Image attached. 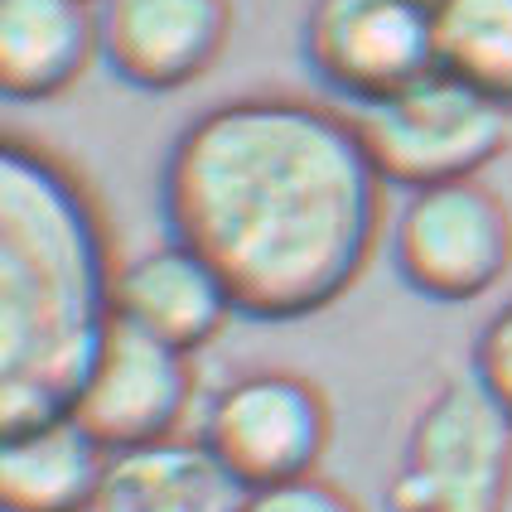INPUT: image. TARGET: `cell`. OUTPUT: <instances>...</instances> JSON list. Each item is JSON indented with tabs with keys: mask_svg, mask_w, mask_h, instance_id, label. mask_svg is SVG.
I'll return each instance as SVG.
<instances>
[{
	"mask_svg": "<svg viewBox=\"0 0 512 512\" xmlns=\"http://www.w3.org/2000/svg\"><path fill=\"white\" fill-rule=\"evenodd\" d=\"M174 242L228 281L237 314L290 324L339 305L387 232V184L348 112L247 92L199 112L160 170Z\"/></svg>",
	"mask_w": 512,
	"mask_h": 512,
	"instance_id": "cell-1",
	"label": "cell"
},
{
	"mask_svg": "<svg viewBox=\"0 0 512 512\" xmlns=\"http://www.w3.org/2000/svg\"><path fill=\"white\" fill-rule=\"evenodd\" d=\"M116 261L78 165L25 131L0 145V430L73 411L116 324Z\"/></svg>",
	"mask_w": 512,
	"mask_h": 512,
	"instance_id": "cell-2",
	"label": "cell"
},
{
	"mask_svg": "<svg viewBox=\"0 0 512 512\" xmlns=\"http://www.w3.org/2000/svg\"><path fill=\"white\" fill-rule=\"evenodd\" d=\"M348 121L382 184L406 194L479 179L512 141V107L484 97L445 68L382 102L348 107Z\"/></svg>",
	"mask_w": 512,
	"mask_h": 512,
	"instance_id": "cell-3",
	"label": "cell"
},
{
	"mask_svg": "<svg viewBox=\"0 0 512 512\" xmlns=\"http://www.w3.org/2000/svg\"><path fill=\"white\" fill-rule=\"evenodd\" d=\"M512 488V416L474 372L421 406L387 479V512H503Z\"/></svg>",
	"mask_w": 512,
	"mask_h": 512,
	"instance_id": "cell-4",
	"label": "cell"
},
{
	"mask_svg": "<svg viewBox=\"0 0 512 512\" xmlns=\"http://www.w3.org/2000/svg\"><path fill=\"white\" fill-rule=\"evenodd\" d=\"M392 266L435 305H469L512 271V213L484 179L406 194L392 218Z\"/></svg>",
	"mask_w": 512,
	"mask_h": 512,
	"instance_id": "cell-5",
	"label": "cell"
},
{
	"mask_svg": "<svg viewBox=\"0 0 512 512\" xmlns=\"http://www.w3.org/2000/svg\"><path fill=\"white\" fill-rule=\"evenodd\" d=\"M199 435L232 469V479L252 493L319 474L334 416L329 397L305 372L252 368L218 387V397L203 411Z\"/></svg>",
	"mask_w": 512,
	"mask_h": 512,
	"instance_id": "cell-6",
	"label": "cell"
},
{
	"mask_svg": "<svg viewBox=\"0 0 512 512\" xmlns=\"http://www.w3.org/2000/svg\"><path fill=\"white\" fill-rule=\"evenodd\" d=\"M300 44L314 78L348 107L382 102L440 68L435 0H314Z\"/></svg>",
	"mask_w": 512,
	"mask_h": 512,
	"instance_id": "cell-7",
	"label": "cell"
},
{
	"mask_svg": "<svg viewBox=\"0 0 512 512\" xmlns=\"http://www.w3.org/2000/svg\"><path fill=\"white\" fill-rule=\"evenodd\" d=\"M189 411H194V358L116 319L68 416L107 455H121L184 435Z\"/></svg>",
	"mask_w": 512,
	"mask_h": 512,
	"instance_id": "cell-8",
	"label": "cell"
},
{
	"mask_svg": "<svg viewBox=\"0 0 512 512\" xmlns=\"http://www.w3.org/2000/svg\"><path fill=\"white\" fill-rule=\"evenodd\" d=\"M102 58L121 83L179 92L223 58L232 0H97Z\"/></svg>",
	"mask_w": 512,
	"mask_h": 512,
	"instance_id": "cell-9",
	"label": "cell"
},
{
	"mask_svg": "<svg viewBox=\"0 0 512 512\" xmlns=\"http://www.w3.org/2000/svg\"><path fill=\"white\" fill-rule=\"evenodd\" d=\"M116 319L194 358L237 319V300L194 247L165 237L116 266Z\"/></svg>",
	"mask_w": 512,
	"mask_h": 512,
	"instance_id": "cell-10",
	"label": "cell"
},
{
	"mask_svg": "<svg viewBox=\"0 0 512 512\" xmlns=\"http://www.w3.org/2000/svg\"><path fill=\"white\" fill-rule=\"evenodd\" d=\"M102 54L97 0H0V87L10 102H49Z\"/></svg>",
	"mask_w": 512,
	"mask_h": 512,
	"instance_id": "cell-11",
	"label": "cell"
},
{
	"mask_svg": "<svg viewBox=\"0 0 512 512\" xmlns=\"http://www.w3.org/2000/svg\"><path fill=\"white\" fill-rule=\"evenodd\" d=\"M247 488L203 435H170L107 459L92 512H242Z\"/></svg>",
	"mask_w": 512,
	"mask_h": 512,
	"instance_id": "cell-12",
	"label": "cell"
},
{
	"mask_svg": "<svg viewBox=\"0 0 512 512\" xmlns=\"http://www.w3.org/2000/svg\"><path fill=\"white\" fill-rule=\"evenodd\" d=\"M107 450L73 416L10 430L0 445V508L5 512H92L107 474Z\"/></svg>",
	"mask_w": 512,
	"mask_h": 512,
	"instance_id": "cell-13",
	"label": "cell"
},
{
	"mask_svg": "<svg viewBox=\"0 0 512 512\" xmlns=\"http://www.w3.org/2000/svg\"><path fill=\"white\" fill-rule=\"evenodd\" d=\"M435 58L512 107V0H435Z\"/></svg>",
	"mask_w": 512,
	"mask_h": 512,
	"instance_id": "cell-14",
	"label": "cell"
},
{
	"mask_svg": "<svg viewBox=\"0 0 512 512\" xmlns=\"http://www.w3.org/2000/svg\"><path fill=\"white\" fill-rule=\"evenodd\" d=\"M469 372L488 387V397L512 416V295L508 305H498L488 314V324L479 329L474 353H469Z\"/></svg>",
	"mask_w": 512,
	"mask_h": 512,
	"instance_id": "cell-15",
	"label": "cell"
},
{
	"mask_svg": "<svg viewBox=\"0 0 512 512\" xmlns=\"http://www.w3.org/2000/svg\"><path fill=\"white\" fill-rule=\"evenodd\" d=\"M242 512H363L353 493H343L339 484H329L324 474L310 479H290L276 488H252Z\"/></svg>",
	"mask_w": 512,
	"mask_h": 512,
	"instance_id": "cell-16",
	"label": "cell"
}]
</instances>
